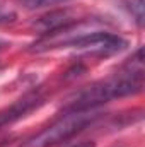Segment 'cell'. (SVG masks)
Masks as SVG:
<instances>
[{"label": "cell", "instance_id": "8", "mask_svg": "<svg viewBox=\"0 0 145 147\" xmlns=\"http://www.w3.org/2000/svg\"><path fill=\"white\" fill-rule=\"evenodd\" d=\"M5 46H9V45H7V41H3V39H0V51H2V50H3Z\"/></svg>", "mask_w": 145, "mask_h": 147}, {"label": "cell", "instance_id": "6", "mask_svg": "<svg viewBox=\"0 0 145 147\" xmlns=\"http://www.w3.org/2000/svg\"><path fill=\"white\" fill-rule=\"evenodd\" d=\"M17 2L26 9H43V7H50V5L65 3L68 0H17Z\"/></svg>", "mask_w": 145, "mask_h": 147}, {"label": "cell", "instance_id": "2", "mask_svg": "<svg viewBox=\"0 0 145 147\" xmlns=\"http://www.w3.org/2000/svg\"><path fill=\"white\" fill-rule=\"evenodd\" d=\"M96 110H65V113L56 118L50 127L43 128L39 134L33 135L19 147H51L65 142L82 132L87 125L97 120Z\"/></svg>", "mask_w": 145, "mask_h": 147}, {"label": "cell", "instance_id": "1", "mask_svg": "<svg viewBox=\"0 0 145 147\" xmlns=\"http://www.w3.org/2000/svg\"><path fill=\"white\" fill-rule=\"evenodd\" d=\"M144 89V50L138 48L137 53L128 60L123 70L106 80L85 86L70 98L65 110H96L97 106L116 98L133 96Z\"/></svg>", "mask_w": 145, "mask_h": 147}, {"label": "cell", "instance_id": "4", "mask_svg": "<svg viewBox=\"0 0 145 147\" xmlns=\"http://www.w3.org/2000/svg\"><path fill=\"white\" fill-rule=\"evenodd\" d=\"M79 19L72 14V10L68 9H56V10H51L44 16H41L36 22L33 24V29L38 31L41 36H46V34H51L62 28H67L73 22H77Z\"/></svg>", "mask_w": 145, "mask_h": 147}, {"label": "cell", "instance_id": "5", "mask_svg": "<svg viewBox=\"0 0 145 147\" xmlns=\"http://www.w3.org/2000/svg\"><path fill=\"white\" fill-rule=\"evenodd\" d=\"M123 5L128 9L135 22L142 28L144 26V0H121Z\"/></svg>", "mask_w": 145, "mask_h": 147}, {"label": "cell", "instance_id": "7", "mask_svg": "<svg viewBox=\"0 0 145 147\" xmlns=\"http://www.w3.org/2000/svg\"><path fill=\"white\" fill-rule=\"evenodd\" d=\"M15 19H17L15 12H12V10H7V9H2V7H0V26L10 24V22H14Z\"/></svg>", "mask_w": 145, "mask_h": 147}, {"label": "cell", "instance_id": "3", "mask_svg": "<svg viewBox=\"0 0 145 147\" xmlns=\"http://www.w3.org/2000/svg\"><path fill=\"white\" fill-rule=\"evenodd\" d=\"M43 103H44V96L41 94V91H31V92L24 94L22 98L14 101L9 108L0 111V128L12 125L14 121L28 116L31 111L38 110Z\"/></svg>", "mask_w": 145, "mask_h": 147}]
</instances>
